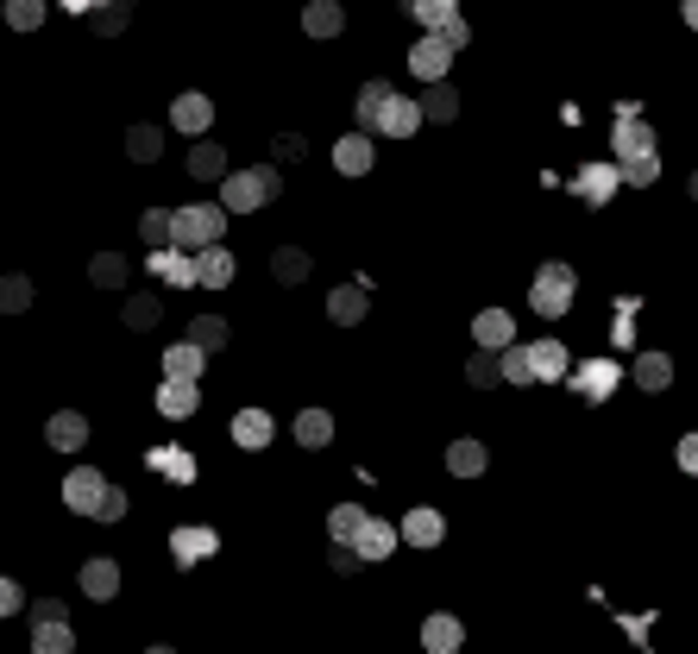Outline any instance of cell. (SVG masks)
I'll list each match as a JSON object with an SVG mask.
<instances>
[{"label":"cell","instance_id":"51","mask_svg":"<svg viewBox=\"0 0 698 654\" xmlns=\"http://www.w3.org/2000/svg\"><path fill=\"white\" fill-rule=\"evenodd\" d=\"M359 566H366V560L352 554V548H333V573H340V579H352Z\"/></svg>","mask_w":698,"mask_h":654},{"label":"cell","instance_id":"54","mask_svg":"<svg viewBox=\"0 0 698 654\" xmlns=\"http://www.w3.org/2000/svg\"><path fill=\"white\" fill-rule=\"evenodd\" d=\"M679 466L698 479V435H686V441H679Z\"/></svg>","mask_w":698,"mask_h":654},{"label":"cell","instance_id":"6","mask_svg":"<svg viewBox=\"0 0 698 654\" xmlns=\"http://www.w3.org/2000/svg\"><path fill=\"white\" fill-rule=\"evenodd\" d=\"M107 491H114V484L101 479L95 466H70V479H63V503H70L76 517H89V522H95V510L107 503Z\"/></svg>","mask_w":698,"mask_h":654},{"label":"cell","instance_id":"27","mask_svg":"<svg viewBox=\"0 0 698 654\" xmlns=\"http://www.w3.org/2000/svg\"><path fill=\"white\" fill-rule=\"evenodd\" d=\"M195 265H202V289H227L233 277H239V258H233L227 246H208V252H195Z\"/></svg>","mask_w":698,"mask_h":654},{"label":"cell","instance_id":"8","mask_svg":"<svg viewBox=\"0 0 698 654\" xmlns=\"http://www.w3.org/2000/svg\"><path fill=\"white\" fill-rule=\"evenodd\" d=\"M472 340H479L485 352H510L516 347V315L497 308V303H485L479 315H472Z\"/></svg>","mask_w":698,"mask_h":654},{"label":"cell","instance_id":"23","mask_svg":"<svg viewBox=\"0 0 698 654\" xmlns=\"http://www.w3.org/2000/svg\"><path fill=\"white\" fill-rule=\"evenodd\" d=\"M366 308H371V289H366V284H340V289L328 296V321L352 327V321H366Z\"/></svg>","mask_w":698,"mask_h":654},{"label":"cell","instance_id":"19","mask_svg":"<svg viewBox=\"0 0 698 654\" xmlns=\"http://www.w3.org/2000/svg\"><path fill=\"white\" fill-rule=\"evenodd\" d=\"M371 133H347V139H333V171L340 176H366L371 171Z\"/></svg>","mask_w":698,"mask_h":654},{"label":"cell","instance_id":"49","mask_svg":"<svg viewBox=\"0 0 698 654\" xmlns=\"http://www.w3.org/2000/svg\"><path fill=\"white\" fill-rule=\"evenodd\" d=\"M32 623H70V611H63L58 597H39V604H32Z\"/></svg>","mask_w":698,"mask_h":654},{"label":"cell","instance_id":"1","mask_svg":"<svg viewBox=\"0 0 698 654\" xmlns=\"http://www.w3.org/2000/svg\"><path fill=\"white\" fill-rule=\"evenodd\" d=\"M573 296H579V270L566 265V258L535 265V277H528V308H535L542 321H561L566 308H573Z\"/></svg>","mask_w":698,"mask_h":654},{"label":"cell","instance_id":"34","mask_svg":"<svg viewBox=\"0 0 698 654\" xmlns=\"http://www.w3.org/2000/svg\"><path fill=\"white\" fill-rule=\"evenodd\" d=\"M189 176L195 183H227V152H220V145H195L189 152Z\"/></svg>","mask_w":698,"mask_h":654},{"label":"cell","instance_id":"2","mask_svg":"<svg viewBox=\"0 0 698 654\" xmlns=\"http://www.w3.org/2000/svg\"><path fill=\"white\" fill-rule=\"evenodd\" d=\"M227 233V208L220 202H183L176 208V252H208Z\"/></svg>","mask_w":698,"mask_h":654},{"label":"cell","instance_id":"28","mask_svg":"<svg viewBox=\"0 0 698 654\" xmlns=\"http://www.w3.org/2000/svg\"><path fill=\"white\" fill-rule=\"evenodd\" d=\"M535 378L542 385H554V378H573V352H566V340H535Z\"/></svg>","mask_w":698,"mask_h":654},{"label":"cell","instance_id":"58","mask_svg":"<svg viewBox=\"0 0 698 654\" xmlns=\"http://www.w3.org/2000/svg\"><path fill=\"white\" fill-rule=\"evenodd\" d=\"M145 654H176V648H164V642H157V648H145Z\"/></svg>","mask_w":698,"mask_h":654},{"label":"cell","instance_id":"29","mask_svg":"<svg viewBox=\"0 0 698 654\" xmlns=\"http://www.w3.org/2000/svg\"><path fill=\"white\" fill-rule=\"evenodd\" d=\"M340 25H347V7H340V0H309V13H302V32H309V39H340Z\"/></svg>","mask_w":698,"mask_h":654},{"label":"cell","instance_id":"24","mask_svg":"<svg viewBox=\"0 0 698 654\" xmlns=\"http://www.w3.org/2000/svg\"><path fill=\"white\" fill-rule=\"evenodd\" d=\"M290 435H296V447H309V453H315V447H328V441H333V409L309 403L302 416H296V428H290Z\"/></svg>","mask_w":698,"mask_h":654},{"label":"cell","instance_id":"33","mask_svg":"<svg viewBox=\"0 0 698 654\" xmlns=\"http://www.w3.org/2000/svg\"><path fill=\"white\" fill-rule=\"evenodd\" d=\"M397 541H403V529H390V522H378V517H371V522H366V535H359V548H352V554H359V560H384L390 548H397Z\"/></svg>","mask_w":698,"mask_h":654},{"label":"cell","instance_id":"3","mask_svg":"<svg viewBox=\"0 0 698 654\" xmlns=\"http://www.w3.org/2000/svg\"><path fill=\"white\" fill-rule=\"evenodd\" d=\"M265 202H277V171H271V164L233 171L227 183H220V208H227V214H258Z\"/></svg>","mask_w":698,"mask_h":654},{"label":"cell","instance_id":"55","mask_svg":"<svg viewBox=\"0 0 698 654\" xmlns=\"http://www.w3.org/2000/svg\"><path fill=\"white\" fill-rule=\"evenodd\" d=\"M63 7H70V13H101L107 0H63Z\"/></svg>","mask_w":698,"mask_h":654},{"label":"cell","instance_id":"41","mask_svg":"<svg viewBox=\"0 0 698 654\" xmlns=\"http://www.w3.org/2000/svg\"><path fill=\"white\" fill-rule=\"evenodd\" d=\"M422 120H428L422 101H403V95H397V108H390V120H384V139H409Z\"/></svg>","mask_w":698,"mask_h":654},{"label":"cell","instance_id":"17","mask_svg":"<svg viewBox=\"0 0 698 654\" xmlns=\"http://www.w3.org/2000/svg\"><path fill=\"white\" fill-rule=\"evenodd\" d=\"M366 522H371L366 503H333V510H328V541H333V548H359Z\"/></svg>","mask_w":698,"mask_h":654},{"label":"cell","instance_id":"35","mask_svg":"<svg viewBox=\"0 0 698 654\" xmlns=\"http://www.w3.org/2000/svg\"><path fill=\"white\" fill-rule=\"evenodd\" d=\"M32 654H76V630L70 623H32Z\"/></svg>","mask_w":698,"mask_h":654},{"label":"cell","instance_id":"37","mask_svg":"<svg viewBox=\"0 0 698 654\" xmlns=\"http://www.w3.org/2000/svg\"><path fill=\"white\" fill-rule=\"evenodd\" d=\"M422 114H428V120H441V126H446V120L460 114V89H453V82H428Z\"/></svg>","mask_w":698,"mask_h":654},{"label":"cell","instance_id":"21","mask_svg":"<svg viewBox=\"0 0 698 654\" xmlns=\"http://www.w3.org/2000/svg\"><path fill=\"white\" fill-rule=\"evenodd\" d=\"M171 126L176 133H208L214 126V101L208 95H176L171 101Z\"/></svg>","mask_w":698,"mask_h":654},{"label":"cell","instance_id":"48","mask_svg":"<svg viewBox=\"0 0 698 654\" xmlns=\"http://www.w3.org/2000/svg\"><path fill=\"white\" fill-rule=\"evenodd\" d=\"M0 611H7V616L25 611V585H20V579H0Z\"/></svg>","mask_w":698,"mask_h":654},{"label":"cell","instance_id":"25","mask_svg":"<svg viewBox=\"0 0 698 654\" xmlns=\"http://www.w3.org/2000/svg\"><path fill=\"white\" fill-rule=\"evenodd\" d=\"M485 466H491V453H485V441H472V435H460V441L446 447V472H453V479H479Z\"/></svg>","mask_w":698,"mask_h":654},{"label":"cell","instance_id":"46","mask_svg":"<svg viewBox=\"0 0 698 654\" xmlns=\"http://www.w3.org/2000/svg\"><path fill=\"white\" fill-rule=\"evenodd\" d=\"M623 183H629V190H655V183H660V157H636V164H623Z\"/></svg>","mask_w":698,"mask_h":654},{"label":"cell","instance_id":"14","mask_svg":"<svg viewBox=\"0 0 698 654\" xmlns=\"http://www.w3.org/2000/svg\"><path fill=\"white\" fill-rule=\"evenodd\" d=\"M446 63H453V44H446L441 32H428V39L409 51V70H415L422 82H446Z\"/></svg>","mask_w":698,"mask_h":654},{"label":"cell","instance_id":"7","mask_svg":"<svg viewBox=\"0 0 698 654\" xmlns=\"http://www.w3.org/2000/svg\"><path fill=\"white\" fill-rule=\"evenodd\" d=\"M227 435H233V447H246V453H265V447L277 441V422H271V409L246 403V409H233Z\"/></svg>","mask_w":698,"mask_h":654},{"label":"cell","instance_id":"26","mask_svg":"<svg viewBox=\"0 0 698 654\" xmlns=\"http://www.w3.org/2000/svg\"><path fill=\"white\" fill-rule=\"evenodd\" d=\"M120 321L133 327V334L157 327V321H164V296H157V289H133V296H126V308H120Z\"/></svg>","mask_w":698,"mask_h":654},{"label":"cell","instance_id":"15","mask_svg":"<svg viewBox=\"0 0 698 654\" xmlns=\"http://www.w3.org/2000/svg\"><path fill=\"white\" fill-rule=\"evenodd\" d=\"M422 648L428 654H460L465 648V623L460 616H446V611L422 616Z\"/></svg>","mask_w":698,"mask_h":654},{"label":"cell","instance_id":"40","mask_svg":"<svg viewBox=\"0 0 698 654\" xmlns=\"http://www.w3.org/2000/svg\"><path fill=\"white\" fill-rule=\"evenodd\" d=\"M409 13H415L428 32H446V25L460 20V7H453V0H409Z\"/></svg>","mask_w":698,"mask_h":654},{"label":"cell","instance_id":"43","mask_svg":"<svg viewBox=\"0 0 698 654\" xmlns=\"http://www.w3.org/2000/svg\"><path fill=\"white\" fill-rule=\"evenodd\" d=\"M0 308H7V315H25V308H32V277H20V270L0 277Z\"/></svg>","mask_w":698,"mask_h":654},{"label":"cell","instance_id":"16","mask_svg":"<svg viewBox=\"0 0 698 654\" xmlns=\"http://www.w3.org/2000/svg\"><path fill=\"white\" fill-rule=\"evenodd\" d=\"M390 108H397V89L390 82H366L359 89V133H384Z\"/></svg>","mask_w":698,"mask_h":654},{"label":"cell","instance_id":"11","mask_svg":"<svg viewBox=\"0 0 698 654\" xmlns=\"http://www.w3.org/2000/svg\"><path fill=\"white\" fill-rule=\"evenodd\" d=\"M617 190H623V164H617V157H610V164H585V171L573 176V195L592 202V208H604Z\"/></svg>","mask_w":698,"mask_h":654},{"label":"cell","instance_id":"45","mask_svg":"<svg viewBox=\"0 0 698 654\" xmlns=\"http://www.w3.org/2000/svg\"><path fill=\"white\" fill-rule=\"evenodd\" d=\"M7 25H13V32H39L44 25V0H7Z\"/></svg>","mask_w":698,"mask_h":654},{"label":"cell","instance_id":"39","mask_svg":"<svg viewBox=\"0 0 698 654\" xmlns=\"http://www.w3.org/2000/svg\"><path fill=\"white\" fill-rule=\"evenodd\" d=\"M189 340L202 352H214V347H227V340H233V327L220 321V315H195V321H189Z\"/></svg>","mask_w":698,"mask_h":654},{"label":"cell","instance_id":"42","mask_svg":"<svg viewBox=\"0 0 698 654\" xmlns=\"http://www.w3.org/2000/svg\"><path fill=\"white\" fill-rule=\"evenodd\" d=\"M126 152H133V164H157V157H164V133H157V126H133V133H126Z\"/></svg>","mask_w":698,"mask_h":654},{"label":"cell","instance_id":"44","mask_svg":"<svg viewBox=\"0 0 698 654\" xmlns=\"http://www.w3.org/2000/svg\"><path fill=\"white\" fill-rule=\"evenodd\" d=\"M504 385H542V378H535V352H528V347H510L504 352Z\"/></svg>","mask_w":698,"mask_h":654},{"label":"cell","instance_id":"36","mask_svg":"<svg viewBox=\"0 0 698 654\" xmlns=\"http://www.w3.org/2000/svg\"><path fill=\"white\" fill-rule=\"evenodd\" d=\"M89 284L95 289H120L126 284V252H95V258H89Z\"/></svg>","mask_w":698,"mask_h":654},{"label":"cell","instance_id":"56","mask_svg":"<svg viewBox=\"0 0 698 654\" xmlns=\"http://www.w3.org/2000/svg\"><path fill=\"white\" fill-rule=\"evenodd\" d=\"M686 25H692V32H698V0H686Z\"/></svg>","mask_w":698,"mask_h":654},{"label":"cell","instance_id":"12","mask_svg":"<svg viewBox=\"0 0 698 654\" xmlns=\"http://www.w3.org/2000/svg\"><path fill=\"white\" fill-rule=\"evenodd\" d=\"M82 597H95V604H114V597H120V579H126V573H120V560L114 554H95V560H82Z\"/></svg>","mask_w":698,"mask_h":654},{"label":"cell","instance_id":"32","mask_svg":"<svg viewBox=\"0 0 698 654\" xmlns=\"http://www.w3.org/2000/svg\"><path fill=\"white\" fill-rule=\"evenodd\" d=\"M152 472L171 484H189L195 479V453H183V447H152Z\"/></svg>","mask_w":698,"mask_h":654},{"label":"cell","instance_id":"47","mask_svg":"<svg viewBox=\"0 0 698 654\" xmlns=\"http://www.w3.org/2000/svg\"><path fill=\"white\" fill-rule=\"evenodd\" d=\"M126 510H133V498H126V491H120V484H114V491H107V503H101V510H95V522H120V517H126Z\"/></svg>","mask_w":698,"mask_h":654},{"label":"cell","instance_id":"50","mask_svg":"<svg viewBox=\"0 0 698 654\" xmlns=\"http://www.w3.org/2000/svg\"><path fill=\"white\" fill-rule=\"evenodd\" d=\"M302 152H309V145H302V133H277V157H284V164H296Z\"/></svg>","mask_w":698,"mask_h":654},{"label":"cell","instance_id":"5","mask_svg":"<svg viewBox=\"0 0 698 654\" xmlns=\"http://www.w3.org/2000/svg\"><path fill=\"white\" fill-rule=\"evenodd\" d=\"M623 385V359L617 352H592L585 366H573V390H579L585 403H610Z\"/></svg>","mask_w":698,"mask_h":654},{"label":"cell","instance_id":"53","mask_svg":"<svg viewBox=\"0 0 698 654\" xmlns=\"http://www.w3.org/2000/svg\"><path fill=\"white\" fill-rule=\"evenodd\" d=\"M441 39L453 44V51H465V44H472V25H465V20H453V25H446V32H441Z\"/></svg>","mask_w":698,"mask_h":654},{"label":"cell","instance_id":"13","mask_svg":"<svg viewBox=\"0 0 698 654\" xmlns=\"http://www.w3.org/2000/svg\"><path fill=\"white\" fill-rule=\"evenodd\" d=\"M44 441L58 447V453H82V447H89V416H82V409H58V416L44 422Z\"/></svg>","mask_w":698,"mask_h":654},{"label":"cell","instance_id":"18","mask_svg":"<svg viewBox=\"0 0 698 654\" xmlns=\"http://www.w3.org/2000/svg\"><path fill=\"white\" fill-rule=\"evenodd\" d=\"M202 371H208V352L195 347V340H176V347H164V378H183V385H202Z\"/></svg>","mask_w":698,"mask_h":654},{"label":"cell","instance_id":"52","mask_svg":"<svg viewBox=\"0 0 698 654\" xmlns=\"http://www.w3.org/2000/svg\"><path fill=\"white\" fill-rule=\"evenodd\" d=\"M126 25V7H101L95 13V32H120Z\"/></svg>","mask_w":698,"mask_h":654},{"label":"cell","instance_id":"38","mask_svg":"<svg viewBox=\"0 0 698 654\" xmlns=\"http://www.w3.org/2000/svg\"><path fill=\"white\" fill-rule=\"evenodd\" d=\"M271 277L277 284H302V277H309V252L302 246H277L271 252Z\"/></svg>","mask_w":698,"mask_h":654},{"label":"cell","instance_id":"31","mask_svg":"<svg viewBox=\"0 0 698 654\" xmlns=\"http://www.w3.org/2000/svg\"><path fill=\"white\" fill-rule=\"evenodd\" d=\"M465 385H472V390H497V385H504V352L479 347L472 359H465Z\"/></svg>","mask_w":698,"mask_h":654},{"label":"cell","instance_id":"57","mask_svg":"<svg viewBox=\"0 0 698 654\" xmlns=\"http://www.w3.org/2000/svg\"><path fill=\"white\" fill-rule=\"evenodd\" d=\"M686 195H692V202H698V171H692V176H686Z\"/></svg>","mask_w":698,"mask_h":654},{"label":"cell","instance_id":"9","mask_svg":"<svg viewBox=\"0 0 698 654\" xmlns=\"http://www.w3.org/2000/svg\"><path fill=\"white\" fill-rule=\"evenodd\" d=\"M171 554H176V566H202V560L220 554V535L208 522H183V529H171Z\"/></svg>","mask_w":698,"mask_h":654},{"label":"cell","instance_id":"30","mask_svg":"<svg viewBox=\"0 0 698 654\" xmlns=\"http://www.w3.org/2000/svg\"><path fill=\"white\" fill-rule=\"evenodd\" d=\"M636 385L648 390V397H660V390L674 385V359H667V352H636Z\"/></svg>","mask_w":698,"mask_h":654},{"label":"cell","instance_id":"4","mask_svg":"<svg viewBox=\"0 0 698 654\" xmlns=\"http://www.w3.org/2000/svg\"><path fill=\"white\" fill-rule=\"evenodd\" d=\"M610 152H617V164H636V157H660V152H655V126H648V120L636 114V101H617Z\"/></svg>","mask_w":698,"mask_h":654},{"label":"cell","instance_id":"10","mask_svg":"<svg viewBox=\"0 0 698 654\" xmlns=\"http://www.w3.org/2000/svg\"><path fill=\"white\" fill-rule=\"evenodd\" d=\"M403 541L409 548H422V554H434L446 541V517L434 510V503H409L403 510Z\"/></svg>","mask_w":698,"mask_h":654},{"label":"cell","instance_id":"22","mask_svg":"<svg viewBox=\"0 0 698 654\" xmlns=\"http://www.w3.org/2000/svg\"><path fill=\"white\" fill-rule=\"evenodd\" d=\"M157 409H164L171 422L195 416V409H202V385H183V378H164V385H157Z\"/></svg>","mask_w":698,"mask_h":654},{"label":"cell","instance_id":"20","mask_svg":"<svg viewBox=\"0 0 698 654\" xmlns=\"http://www.w3.org/2000/svg\"><path fill=\"white\" fill-rule=\"evenodd\" d=\"M152 270L164 277V284H202V265H195V252H176V246H164V252H152Z\"/></svg>","mask_w":698,"mask_h":654}]
</instances>
